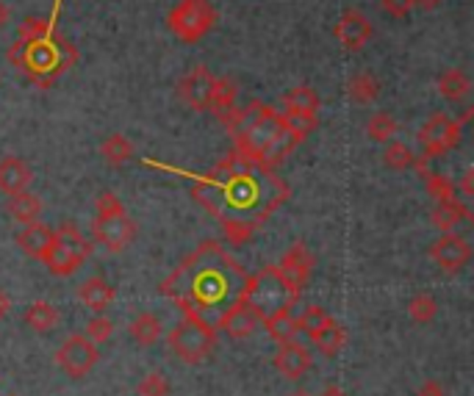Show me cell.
I'll return each mask as SVG.
<instances>
[{
	"label": "cell",
	"mask_w": 474,
	"mask_h": 396,
	"mask_svg": "<svg viewBox=\"0 0 474 396\" xmlns=\"http://www.w3.org/2000/svg\"><path fill=\"white\" fill-rule=\"evenodd\" d=\"M192 197L223 224L231 247H244L252 233L289 200V186L275 170L231 150L208 175H198Z\"/></svg>",
	"instance_id": "cell-1"
},
{
	"label": "cell",
	"mask_w": 474,
	"mask_h": 396,
	"mask_svg": "<svg viewBox=\"0 0 474 396\" xmlns=\"http://www.w3.org/2000/svg\"><path fill=\"white\" fill-rule=\"evenodd\" d=\"M247 272L241 263L219 244L203 242L192 255L180 260V267L158 286L167 300H172L183 313L200 316L216 324L223 311L239 300Z\"/></svg>",
	"instance_id": "cell-2"
},
{
	"label": "cell",
	"mask_w": 474,
	"mask_h": 396,
	"mask_svg": "<svg viewBox=\"0 0 474 396\" xmlns=\"http://www.w3.org/2000/svg\"><path fill=\"white\" fill-rule=\"evenodd\" d=\"M6 58L31 84H37L40 89H48L70 67H75L78 50L65 37H58V31L53 28L42 37H31V40L17 37L14 45L6 50Z\"/></svg>",
	"instance_id": "cell-3"
},
{
	"label": "cell",
	"mask_w": 474,
	"mask_h": 396,
	"mask_svg": "<svg viewBox=\"0 0 474 396\" xmlns=\"http://www.w3.org/2000/svg\"><path fill=\"white\" fill-rule=\"evenodd\" d=\"M239 300L244 305H250L252 313H256L259 319H267V316H275L280 311L294 308L297 300H300V291L283 280L277 267H264L256 275H247Z\"/></svg>",
	"instance_id": "cell-4"
},
{
	"label": "cell",
	"mask_w": 474,
	"mask_h": 396,
	"mask_svg": "<svg viewBox=\"0 0 474 396\" xmlns=\"http://www.w3.org/2000/svg\"><path fill=\"white\" fill-rule=\"evenodd\" d=\"M89 255H92L89 239L81 233L73 222H65V224H58V230H53V247L48 250L42 263L48 267L50 275L70 277V275H75L83 267V260Z\"/></svg>",
	"instance_id": "cell-5"
},
{
	"label": "cell",
	"mask_w": 474,
	"mask_h": 396,
	"mask_svg": "<svg viewBox=\"0 0 474 396\" xmlns=\"http://www.w3.org/2000/svg\"><path fill=\"white\" fill-rule=\"evenodd\" d=\"M167 341L183 363L198 366V363H203L216 347V327L203 321L200 316L183 313V319L170 330Z\"/></svg>",
	"instance_id": "cell-6"
},
{
	"label": "cell",
	"mask_w": 474,
	"mask_h": 396,
	"mask_svg": "<svg viewBox=\"0 0 474 396\" xmlns=\"http://www.w3.org/2000/svg\"><path fill=\"white\" fill-rule=\"evenodd\" d=\"M216 22V9L211 0H178L172 12L167 14V28L172 37H178L186 45L200 42Z\"/></svg>",
	"instance_id": "cell-7"
},
{
	"label": "cell",
	"mask_w": 474,
	"mask_h": 396,
	"mask_svg": "<svg viewBox=\"0 0 474 396\" xmlns=\"http://www.w3.org/2000/svg\"><path fill=\"white\" fill-rule=\"evenodd\" d=\"M471 119V109H466L461 117H447V114H433L422 128H419V145H422V155L430 158H441L452 153L461 145V130L463 125Z\"/></svg>",
	"instance_id": "cell-8"
},
{
	"label": "cell",
	"mask_w": 474,
	"mask_h": 396,
	"mask_svg": "<svg viewBox=\"0 0 474 396\" xmlns=\"http://www.w3.org/2000/svg\"><path fill=\"white\" fill-rule=\"evenodd\" d=\"M92 239L103 244L109 252H122L134 239H136V222L125 214H98L92 222Z\"/></svg>",
	"instance_id": "cell-9"
},
{
	"label": "cell",
	"mask_w": 474,
	"mask_h": 396,
	"mask_svg": "<svg viewBox=\"0 0 474 396\" xmlns=\"http://www.w3.org/2000/svg\"><path fill=\"white\" fill-rule=\"evenodd\" d=\"M56 363L67 377L81 380L94 369V363H98V347H94L86 336H70L56 349Z\"/></svg>",
	"instance_id": "cell-10"
},
{
	"label": "cell",
	"mask_w": 474,
	"mask_h": 396,
	"mask_svg": "<svg viewBox=\"0 0 474 396\" xmlns=\"http://www.w3.org/2000/svg\"><path fill=\"white\" fill-rule=\"evenodd\" d=\"M372 34H374L372 20H369L364 12H358V9H347V12L338 17L336 28H333V37L338 40V45H341L344 50H353V53H356V50H364V48L369 45Z\"/></svg>",
	"instance_id": "cell-11"
},
{
	"label": "cell",
	"mask_w": 474,
	"mask_h": 396,
	"mask_svg": "<svg viewBox=\"0 0 474 396\" xmlns=\"http://www.w3.org/2000/svg\"><path fill=\"white\" fill-rule=\"evenodd\" d=\"M430 258L438 263L444 272H461L466 263L471 260V247L463 236L458 233H441L433 244H430Z\"/></svg>",
	"instance_id": "cell-12"
},
{
	"label": "cell",
	"mask_w": 474,
	"mask_h": 396,
	"mask_svg": "<svg viewBox=\"0 0 474 396\" xmlns=\"http://www.w3.org/2000/svg\"><path fill=\"white\" fill-rule=\"evenodd\" d=\"M277 272L283 275L292 288L303 291V286L308 283L311 272H313V255L303 242H294L286 252H283L280 263H277Z\"/></svg>",
	"instance_id": "cell-13"
},
{
	"label": "cell",
	"mask_w": 474,
	"mask_h": 396,
	"mask_svg": "<svg viewBox=\"0 0 474 396\" xmlns=\"http://www.w3.org/2000/svg\"><path fill=\"white\" fill-rule=\"evenodd\" d=\"M211 89H214V75L208 73L206 64H198V67L180 81L178 94H180V101H183L189 109H195V111H208Z\"/></svg>",
	"instance_id": "cell-14"
},
{
	"label": "cell",
	"mask_w": 474,
	"mask_h": 396,
	"mask_svg": "<svg viewBox=\"0 0 474 396\" xmlns=\"http://www.w3.org/2000/svg\"><path fill=\"white\" fill-rule=\"evenodd\" d=\"M261 324V319L252 313V308L250 305H244L241 300H236V303H231L225 311H223V316L216 319V330L219 333H225L228 339H247V336H252V330H256Z\"/></svg>",
	"instance_id": "cell-15"
},
{
	"label": "cell",
	"mask_w": 474,
	"mask_h": 396,
	"mask_svg": "<svg viewBox=\"0 0 474 396\" xmlns=\"http://www.w3.org/2000/svg\"><path fill=\"white\" fill-rule=\"evenodd\" d=\"M275 369L286 380H303L305 372L311 369V349L300 341L280 344V349L275 355Z\"/></svg>",
	"instance_id": "cell-16"
},
{
	"label": "cell",
	"mask_w": 474,
	"mask_h": 396,
	"mask_svg": "<svg viewBox=\"0 0 474 396\" xmlns=\"http://www.w3.org/2000/svg\"><path fill=\"white\" fill-rule=\"evenodd\" d=\"M316 111H320V94L311 86L300 84L283 94V117H316Z\"/></svg>",
	"instance_id": "cell-17"
},
{
	"label": "cell",
	"mask_w": 474,
	"mask_h": 396,
	"mask_svg": "<svg viewBox=\"0 0 474 396\" xmlns=\"http://www.w3.org/2000/svg\"><path fill=\"white\" fill-rule=\"evenodd\" d=\"M31 178L34 175H31L28 163L22 158H17V155L0 158V191H4L6 197L17 194V191H25Z\"/></svg>",
	"instance_id": "cell-18"
},
{
	"label": "cell",
	"mask_w": 474,
	"mask_h": 396,
	"mask_svg": "<svg viewBox=\"0 0 474 396\" xmlns=\"http://www.w3.org/2000/svg\"><path fill=\"white\" fill-rule=\"evenodd\" d=\"M17 244L25 255L31 258H45L48 250L53 247V230L42 222H31L20 230V236H17Z\"/></svg>",
	"instance_id": "cell-19"
},
{
	"label": "cell",
	"mask_w": 474,
	"mask_h": 396,
	"mask_svg": "<svg viewBox=\"0 0 474 396\" xmlns=\"http://www.w3.org/2000/svg\"><path fill=\"white\" fill-rule=\"evenodd\" d=\"M308 339H311V347H313V349H320L325 357H333V355H338V352L344 349V344H347V330H344L341 324H336L333 319H328L322 327L311 330Z\"/></svg>",
	"instance_id": "cell-20"
},
{
	"label": "cell",
	"mask_w": 474,
	"mask_h": 396,
	"mask_svg": "<svg viewBox=\"0 0 474 396\" xmlns=\"http://www.w3.org/2000/svg\"><path fill=\"white\" fill-rule=\"evenodd\" d=\"M78 300L94 311V313H103L111 303H114V288L103 280V277H89L78 286Z\"/></svg>",
	"instance_id": "cell-21"
},
{
	"label": "cell",
	"mask_w": 474,
	"mask_h": 396,
	"mask_svg": "<svg viewBox=\"0 0 474 396\" xmlns=\"http://www.w3.org/2000/svg\"><path fill=\"white\" fill-rule=\"evenodd\" d=\"M261 324H264V330H267V336H269L272 341H277V344L297 341V336L303 333V330H300V319L292 313V308H289V311H280V313H275V316L261 319Z\"/></svg>",
	"instance_id": "cell-22"
},
{
	"label": "cell",
	"mask_w": 474,
	"mask_h": 396,
	"mask_svg": "<svg viewBox=\"0 0 474 396\" xmlns=\"http://www.w3.org/2000/svg\"><path fill=\"white\" fill-rule=\"evenodd\" d=\"M208 111H214L216 119H223V125L231 119V114L236 111V84L231 78H214Z\"/></svg>",
	"instance_id": "cell-23"
},
{
	"label": "cell",
	"mask_w": 474,
	"mask_h": 396,
	"mask_svg": "<svg viewBox=\"0 0 474 396\" xmlns=\"http://www.w3.org/2000/svg\"><path fill=\"white\" fill-rule=\"evenodd\" d=\"M6 211L14 222L31 224V222H40L42 216V200L31 191H17V194H9Z\"/></svg>",
	"instance_id": "cell-24"
},
{
	"label": "cell",
	"mask_w": 474,
	"mask_h": 396,
	"mask_svg": "<svg viewBox=\"0 0 474 396\" xmlns=\"http://www.w3.org/2000/svg\"><path fill=\"white\" fill-rule=\"evenodd\" d=\"M469 216H471L469 206L463 200H458V197H452V200H441L433 208V224L441 230V233H450L455 224L466 222Z\"/></svg>",
	"instance_id": "cell-25"
},
{
	"label": "cell",
	"mask_w": 474,
	"mask_h": 396,
	"mask_svg": "<svg viewBox=\"0 0 474 396\" xmlns=\"http://www.w3.org/2000/svg\"><path fill=\"white\" fill-rule=\"evenodd\" d=\"M469 92H471V81H469V75L463 70L455 67V70L441 73V78H438V94L444 97V101L461 103V101H466V97H469Z\"/></svg>",
	"instance_id": "cell-26"
},
{
	"label": "cell",
	"mask_w": 474,
	"mask_h": 396,
	"mask_svg": "<svg viewBox=\"0 0 474 396\" xmlns=\"http://www.w3.org/2000/svg\"><path fill=\"white\" fill-rule=\"evenodd\" d=\"M58 321H61L58 308L50 305V303H45V300L31 303L28 311H25V324H28L31 330H37V333H48V330L58 327Z\"/></svg>",
	"instance_id": "cell-27"
},
{
	"label": "cell",
	"mask_w": 474,
	"mask_h": 396,
	"mask_svg": "<svg viewBox=\"0 0 474 396\" xmlns=\"http://www.w3.org/2000/svg\"><path fill=\"white\" fill-rule=\"evenodd\" d=\"M128 333L134 336L136 344L150 347V344H155L158 339H162L164 327H162V321H158V316H153V313H139V316H134V321H131V327H128Z\"/></svg>",
	"instance_id": "cell-28"
},
{
	"label": "cell",
	"mask_w": 474,
	"mask_h": 396,
	"mask_svg": "<svg viewBox=\"0 0 474 396\" xmlns=\"http://www.w3.org/2000/svg\"><path fill=\"white\" fill-rule=\"evenodd\" d=\"M101 155L109 163H114V167H122V163H128L134 158V145H131V139L125 136V134H111V136L103 139Z\"/></svg>",
	"instance_id": "cell-29"
},
{
	"label": "cell",
	"mask_w": 474,
	"mask_h": 396,
	"mask_svg": "<svg viewBox=\"0 0 474 396\" xmlns=\"http://www.w3.org/2000/svg\"><path fill=\"white\" fill-rule=\"evenodd\" d=\"M347 89H350L353 103H358V106H369L381 97V81H377L372 73H358Z\"/></svg>",
	"instance_id": "cell-30"
},
{
	"label": "cell",
	"mask_w": 474,
	"mask_h": 396,
	"mask_svg": "<svg viewBox=\"0 0 474 396\" xmlns=\"http://www.w3.org/2000/svg\"><path fill=\"white\" fill-rule=\"evenodd\" d=\"M394 134H397V119L389 114V111H377V114H372L369 117V122H366V136L372 139V142H391L394 139Z\"/></svg>",
	"instance_id": "cell-31"
},
{
	"label": "cell",
	"mask_w": 474,
	"mask_h": 396,
	"mask_svg": "<svg viewBox=\"0 0 474 396\" xmlns=\"http://www.w3.org/2000/svg\"><path fill=\"white\" fill-rule=\"evenodd\" d=\"M414 161H417V155H414V150H410L408 145H402V142H389L386 145L383 163H386L389 170H394V172L414 170Z\"/></svg>",
	"instance_id": "cell-32"
},
{
	"label": "cell",
	"mask_w": 474,
	"mask_h": 396,
	"mask_svg": "<svg viewBox=\"0 0 474 396\" xmlns=\"http://www.w3.org/2000/svg\"><path fill=\"white\" fill-rule=\"evenodd\" d=\"M408 313H410V319H414V321L427 324V321L435 319V313H438V303L433 300L430 294H417L414 300L408 303Z\"/></svg>",
	"instance_id": "cell-33"
},
{
	"label": "cell",
	"mask_w": 474,
	"mask_h": 396,
	"mask_svg": "<svg viewBox=\"0 0 474 396\" xmlns=\"http://www.w3.org/2000/svg\"><path fill=\"white\" fill-rule=\"evenodd\" d=\"M425 189H427V194L433 197L435 203L452 200V197H455V183L450 178H444L441 172H427L425 175Z\"/></svg>",
	"instance_id": "cell-34"
},
{
	"label": "cell",
	"mask_w": 474,
	"mask_h": 396,
	"mask_svg": "<svg viewBox=\"0 0 474 396\" xmlns=\"http://www.w3.org/2000/svg\"><path fill=\"white\" fill-rule=\"evenodd\" d=\"M111 333H114V324L106 319V316H94V319H89V324H86V330H83V336L94 344V347H101V344H106L109 339H111Z\"/></svg>",
	"instance_id": "cell-35"
},
{
	"label": "cell",
	"mask_w": 474,
	"mask_h": 396,
	"mask_svg": "<svg viewBox=\"0 0 474 396\" xmlns=\"http://www.w3.org/2000/svg\"><path fill=\"white\" fill-rule=\"evenodd\" d=\"M136 393H139V396H170V383H167L164 374L150 372V374L136 385Z\"/></svg>",
	"instance_id": "cell-36"
},
{
	"label": "cell",
	"mask_w": 474,
	"mask_h": 396,
	"mask_svg": "<svg viewBox=\"0 0 474 396\" xmlns=\"http://www.w3.org/2000/svg\"><path fill=\"white\" fill-rule=\"evenodd\" d=\"M297 319H300V330H303V333H311V330L322 327L330 316H328V311L320 308V305H308Z\"/></svg>",
	"instance_id": "cell-37"
},
{
	"label": "cell",
	"mask_w": 474,
	"mask_h": 396,
	"mask_svg": "<svg viewBox=\"0 0 474 396\" xmlns=\"http://www.w3.org/2000/svg\"><path fill=\"white\" fill-rule=\"evenodd\" d=\"M94 211L98 214H117V211H125V206L119 203V197L114 191H103V194H98V200H94Z\"/></svg>",
	"instance_id": "cell-38"
},
{
	"label": "cell",
	"mask_w": 474,
	"mask_h": 396,
	"mask_svg": "<svg viewBox=\"0 0 474 396\" xmlns=\"http://www.w3.org/2000/svg\"><path fill=\"white\" fill-rule=\"evenodd\" d=\"M381 6H383V12L391 14V17H408L410 12L417 9L414 0H381Z\"/></svg>",
	"instance_id": "cell-39"
},
{
	"label": "cell",
	"mask_w": 474,
	"mask_h": 396,
	"mask_svg": "<svg viewBox=\"0 0 474 396\" xmlns=\"http://www.w3.org/2000/svg\"><path fill=\"white\" fill-rule=\"evenodd\" d=\"M417 396H447V393H444V388H441L438 380H427V383H422Z\"/></svg>",
	"instance_id": "cell-40"
},
{
	"label": "cell",
	"mask_w": 474,
	"mask_h": 396,
	"mask_svg": "<svg viewBox=\"0 0 474 396\" xmlns=\"http://www.w3.org/2000/svg\"><path fill=\"white\" fill-rule=\"evenodd\" d=\"M461 191H463V197H466V200H471V197H474V170H471V167L463 172V180H461Z\"/></svg>",
	"instance_id": "cell-41"
},
{
	"label": "cell",
	"mask_w": 474,
	"mask_h": 396,
	"mask_svg": "<svg viewBox=\"0 0 474 396\" xmlns=\"http://www.w3.org/2000/svg\"><path fill=\"white\" fill-rule=\"evenodd\" d=\"M9 311H12V296L6 291H0V319L9 316Z\"/></svg>",
	"instance_id": "cell-42"
},
{
	"label": "cell",
	"mask_w": 474,
	"mask_h": 396,
	"mask_svg": "<svg viewBox=\"0 0 474 396\" xmlns=\"http://www.w3.org/2000/svg\"><path fill=\"white\" fill-rule=\"evenodd\" d=\"M441 4V0H414V6H419V9H435Z\"/></svg>",
	"instance_id": "cell-43"
},
{
	"label": "cell",
	"mask_w": 474,
	"mask_h": 396,
	"mask_svg": "<svg viewBox=\"0 0 474 396\" xmlns=\"http://www.w3.org/2000/svg\"><path fill=\"white\" fill-rule=\"evenodd\" d=\"M6 22H9V9L4 6V0H0V31L6 28Z\"/></svg>",
	"instance_id": "cell-44"
},
{
	"label": "cell",
	"mask_w": 474,
	"mask_h": 396,
	"mask_svg": "<svg viewBox=\"0 0 474 396\" xmlns=\"http://www.w3.org/2000/svg\"><path fill=\"white\" fill-rule=\"evenodd\" d=\"M322 396H347L341 388H336V385H330V388H325V393Z\"/></svg>",
	"instance_id": "cell-45"
},
{
	"label": "cell",
	"mask_w": 474,
	"mask_h": 396,
	"mask_svg": "<svg viewBox=\"0 0 474 396\" xmlns=\"http://www.w3.org/2000/svg\"><path fill=\"white\" fill-rule=\"evenodd\" d=\"M292 396H311V393H305V391H297V393H292Z\"/></svg>",
	"instance_id": "cell-46"
}]
</instances>
